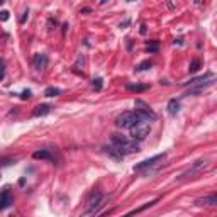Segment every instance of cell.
I'll list each match as a JSON object with an SVG mask.
<instances>
[{
    "mask_svg": "<svg viewBox=\"0 0 217 217\" xmlns=\"http://www.w3.org/2000/svg\"><path fill=\"white\" fill-rule=\"evenodd\" d=\"M110 141H112L114 146H117V148L121 149L124 154H132V153H137V151H139L137 142H136L134 139H129L127 136H122V134H117V132H115V134H112Z\"/></svg>",
    "mask_w": 217,
    "mask_h": 217,
    "instance_id": "obj_1",
    "label": "cell"
},
{
    "mask_svg": "<svg viewBox=\"0 0 217 217\" xmlns=\"http://www.w3.org/2000/svg\"><path fill=\"white\" fill-rule=\"evenodd\" d=\"M102 200H103V193L100 190H93L87 198V210L83 212V216H95L100 212Z\"/></svg>",
    "mask_w": 217,
    "mask_h": 217,
    "instance_id": "obj_2",
    "label": "cell"
},
{
    "mask_svg": "<svg viewBox=\"0 0 217 217\" xmlns=\"http://www.w3.org/2000/svg\"><path fill=\"white\" fill-rule=\"evenodd\" d=\"M142 119L139 117V114L136 110H127V112H122L121 115H117L115 119V126L119 129H131L134 124L141 122Z\"/></svg>",
    "mask_w": 217,
    "mask_h": 217,
    "instance_id": "obj_3",
    "label": "cell"
},
{
    "mask_svg": "<svg viewBox=\"0 0 217 217\" xmlns=\"http://www.w3.org/2000/svg\"><path fill=\"white\" fill-rule=\"evenodd\" d=\"M149 132H151V127H149L148 122H137V124H134L132 127H131V137L134 139V141H142V139H146L149 136Z\"/></svg>",
    "mask_w": 217,
    "mask_h": 217,
    "instance_id": "obj_4",
    "label": "cell"
},
{
    "mask_svg": "<svg viewBox=\"0 0 217 217\" xmlns=\"http://www.w3.org/2000/svg\"><path fill=\"white\" fill-rule=\"evenodd\" d=\"M136 107H139V108H136V112L139 114V117H141L144 122H149V121H154V119H156L154 110H153V108H149V105L146 103V102L136 100Z\"/></svg>",
    "mask_w": 217,
    "mask_h": 217,
    "instance_id": "obj_5",
    "label": "cell"
},
{
    "mask_svg": "<svg viewBox=\"0 0 217 217\" xmlns=\"http://www.w3.org/2000/svg\"><path fill=\"white\" fill-rule=\"evenodd\" d=\"M165 156H166V153H160V154L153 156V158H148V160H144V161L137 163V165L134 166V170L136 171H142V170L149 168V166H154L158 161H163V160H165Z\"/></svg>",
    "mask_w": 217,
    "mask_h": 217,
    "instance_id": "obj_6",
    "label": "cell"
},
{
    "mask_svg": "<svg viewBox=\"0 0 217 217\" xmlns=\"http://www.w3.org/2000/svg\"><path fill=\"white\" fill-rule=\"evenodd\" d=\"M207 166V160H197L195 163H193V166L192 168H188L185 173H182V175L178 176V180H185V178H188V176H192V175H195L197 171H200L202 168H205Z\"/></svg>",
    "mask_w": 217,
    "mask_h": 217,
    "instance_id": "obj_7",
    "label": "cell"
},
{
    "mask_svg": "<svg viewBox=\"0 0 217 217\" xmlns=\"http://www.w3.org/2000/svg\"><path fill=\"white\" fill-rule=\"evenodd\" d=\"M214 83H216L214 76H212V78H209V80L205 81V83H202V81H200V83H193L195 87H193V88H188V90L185 92V97H188V95H197V93H200L202 90H205L207 87H212Z\"/></svg>",
    "mask_w": 217,
    "mask_h": 217,
    "instance_id": "obj_8",
    "label": "cell"
},
{
    "mask_svg": "<svg viewBox=\"0 0 217 217\" xmlns=\"http://www.w3.org/2000/svg\"><path fill=\"white\" fill-rule=\"evenodd\" d=\"M10 203H12V192L9 187H5L0 192V212L5 210L7 207H10Z\"/></svg>",
    "mask_w": 217,
    "mask_h": 217,
    "instance_id": "obj_9",
    "label": "cell"
},
{
    "mask_svg": "<svg viewBox=\"0 0 217 217\" xmlns=\"http://www.w3.org/2000/svg\"><path fill=\"white\" fill-rule=\"evenodd\" d=\"M103 153H107L112 160H115V161H121V160H124V153H122L121 149L117 148V146H114V144H110V146H103Z\"/></svg>",
    "mask_w": 217,
    "mask_h": 217,
    "instance_id": "obj_10",
    "label": "cell"
},
{
    "mask_svg": "<svg viewBox=\"0 0 217 217\" xmlns=\"http://www.w3.org/2000/svg\"><path fill=\"white\" fill-rule=\"evenodd\" d=\"M32 63H34V66H36V70H44V68H47V63H49V60H47L46 54L37 53V54H34Z\"/></svg>",
    "mask_w": 217,
    "mask_h": 217,
    "instance_id": "obj_11",
    "label": "cell"
},
{
    "mask_svg": "<svg viewBox=\"0 0 217 217\" xmlns=\"http://www.w3.org/2000/svg\"><path fill=\"white\" fill-rule=\"evenodd\" d=\"M51 105L49 103H41V105H37V107L32 110V115L34 117H41V115H46V114H49L51 112Z\"/></svg>",
    "mask_w": 217,
    "mask_h": 217,
    "instance_id": "obj_12",
    "label": "cell"
},
{
    "mask_svg": "<svg viewBox=\"0 0 217 217\" xmlns=\"http://www.w3.org/2000/svg\"><path fill=\"white\" fill-rule=\"evenodd\" d=\"M195 203L197 205H216L217 203V195L216 193H212V195L203 197V198H197Z\"/></svg>",
    "mask_w": 217,
    "mask_h": 217,
    "instance_id": "obj_13",
    "label": "cell"
},
{
    "mask_svg": "<svg viewBox=\"0 0 217 217\" xmlns=\"http://www.w3.org/2000/svg\"><path fill=\"white\" fill-rule=\"evenodd\" d=\"M166 110H168L170 115H176L178 110H180V102L176 100V98H171L168 102V105H166Z\"/></svg>",
    "mask_w": 217,
    "mask_h": 217,
    "instance_id": "obj_14",
    "label": "cell"
},
{
    "mask_svg": "<svg viewBox=\"0 0 217 217\" xmlns=\"http://www.w3.org/2000/svg\"><path fill=\"white\" fill-rule=\"evenodd\" d=\"M214 76V73L212 71H207L205 75H200V76H197V78H192V80L185 81V83H182V85H193V83H200V81H205L207 78H212Z\"/></svg>",
    "mask_w": 217,
    "mask_h": 217,
    "instance_id": "obj_15",
    "label": "cell"
},
{
    "mask_svg": "<svg viewBox=\"0 0 217 217\" xmlns=\"http://www.w3.org/2000/svg\"><path fill=\"white\" fill-rule=\"evenodd\" d=\"M32 156L36 158V160H49V161H53V160H54V156L51 154V153L47 151V149H41V151H36V153H34Z\"/></svg>",
    "mask_w": 217,
    "mask_h": 217,
    "instance_id": "obj_16",
    "label": "cell"
},
{
    "mask_svg": "<svg viewBox=\"0 0 217 217\" xmlns=\"http://www.w3.org/2000/svg\"><path fill=\"white\" fill-rule=\"evenodd\" d=\"M149 88V85H127L129 92H136V93H141V92H146Z\"/></svg>",
    "mask_w": 217,
    "mask_h": 217,
    "instance_id": "obj_17",
    "label": "cell"
},
{
    "mask_svg": "<svg viewBox=\"0 0 217 217\" xmlns=\"http://www.w3.org/2000/svg\"><path fill=\"white\" fill-rule=\"evenodd\" d=\"M60 93H61V90L56 88V87H47L46 90H44V95H46V97H58Z\"/></svg>",
    "mask_w": 217,
    "mask_h": 217,
    "instance_id": "obj_18",
    "label": "cell"
},
{
    "mask_svg": "<svg viewBox=\"0 0 217 217\" xmlns=\"http://www.w3.org/2000/svg\"><path fill=\"white\" fill-rule=\"evenodd\" d=\"M200 66H202V63H200V60H193L192 63H190V68H188V71H190V73H197V71L200 70Z\"/></svg>",
    "mask_w": 217,
    "mask_h": 217,
    "instance_id": "obj_19",
    "label": "cell"
},
{
    "mask_svg": "<svg viewBox=\"0 0 217 217\" xmlns=\"http://www.w3.org/2000/svg\"><path fill=\"white\" fill-rule=\"evenodd\" d=\"M158 202V198H154L153 202H148V203H144L142 207H139V209H134V210H131V214H139V212H142V210H146L148 207H151V205H154V203Z\"/></svg>",
    "mask_w": 217,
    "mask_h": 217,
    "instance_id": "obj_20",
    "label": "cell"
},
{
    "mask_svg": "<svg viewBox=\"0 0 217 217\" xmlns=\"http://www.w3.org/2000/svg\"><path fill=\"white\" fill-rule=\"evenodd\" d=\"M151 61L149 60H146V61H142V63H139L137 66H136V71H144V70H148V68H151Z\"/></svg>",
    "mask_w": 217,
    "mask_h": 217,
    "instance_id": "obj_21",
    "label": "cell"
},
{
    "mask_svg": "<svg viewBox=\"0 0 217 217\" xmlns=\"http://www.w3.org/2000/svg\"><path fill=\"white\" fill-rule=\"evenodd\" d=\"M146 51L148 53H156L158 51V41H151L148 44V47H146Z\"/></svg>",
    "mask_w": 217,
    "mask_h": 217,
    "instance_id": "obj_22",
    "label": "cell"
},
{
    "mask_svg": "<svg viewBox=\"0 0 217 217\" xmlns=\"http://www.w3.org/2000/svg\"><path fill=\"white\" fill-rule=\"evenodd\" d=\"M102 85H103V80H102V78H95L93 80V88L97 90V92H100L102 90Z\"/></svg>",
    "mask_w": 217,
    "mask_h": 217,
    "instance_id": "obj_23",
    "label": "cell"
},
{
    "mask_svg": "<svg viewBox=\"0 0 217 217\" xmlns=\"http://www.w3.org/2000/svg\"><path fill=\"white\" fill-rule=\"evenodd\" d=\"M9 17H10V15H9L7 10H0V20H4V22H5V20H9Z\"/></svg>",
    "mask_w": 217,
    "mask_h": 217,
    "instance_id": "obj_24",
    "label": "cell"
},
{
    "mask_svg": "<svg viewBox=\"0 0 217 217\" xmlns=\"http://www.w3.org/2000/svg\"><path fill=\"white\" fill-rule=\"evenodd\" d=\"M29 97H31V90H24V92L20 93V98H22V100H26Z\"/></svg>",
    "mask_w": 217,
    "mask_h": 217,
    "instance_id": "obj_25",
    "label": "cell"
},
{
    "mask_svg": "<svg viewBox=\"0 0 217 217\" xmlns=\"http://www.w3.org/2000/svg\"><path fill=\"white\" fill-rule=\"evenodd\" d=\"M4 78V61H0V80Z\"/></svg>",
    "mask_w": 217,
    "mask_h": 217,
    "instance_id": "obj_26",
    "label": "cell"
},
{
    "mask_svg": "<svg viewBox=\"0 0 217 217\" xmlns=\"http://www.w3.org/2000/svg\"><path fill=\"white\" fill-rule=\"evenodd\" d=\"M129 24H131V20H124V22H122V24H121V26H119V27H121V29H122V27H126V26H129Z\"/></svg>",
    "mask_w": 217,
    "mask_h": 217,
    "instance_id": "obj_27",
    "label": "cell"
},
{
    "mask_svg": "<svg viewBox=\"0 0 217 217\" xmlns=\"http://www.w3.org/2000/svg\"><path fill=\"white\" fill-rule=\"evenodd\" d=\"M139 32H141V34H146V32H148V29H146V26H144V24L141 26V31H139Z\"/></svg>",
    "mask_w": 217,
    "mask_h": 217,
    "instance_id": "obj_28",
    "label": "cell"
},
{
    "mask_svg": "<svg viewBox=\"0 0 217 217\" xmlns=\"http://www.w3.org/2000/svg\"><path fill=\"white\" fill-rule=\"evenodd\" d=\"M175 44H178V46H182V44H183V41H182V39H175Z\"/></svg>",
    "mask_w": 217,
    "mask_h": 217,
    "instance_id": "obj_29",
    "label": "cell"
},
{
    "mask_svg": "<svg viewBox=\"0 0 217 217\" xmlns=\"http://www.w3.org/2000/svg\"><path fill=\"white\" fill-rule=\"evenodd\" d=\"M4 2H5V0H0V4H4Z\"/></svg>",
    "mask_w": 217,
    "mask_h": 217,
    "instance_id": "obj_30",
    "label": "cell"
},
{
    "mask_svg": "<svg viewBox=\"0 0 217 217\" xmlns=\"http://www.w3.org/2000/svg\"><path fill=\"white\" fill-rule=\"evenodd\" d=\"M198 2H200V0H195V4H198Z\"/></svg>",
    "mask_w": 217,
    "mask_h": 217,
    "instance_id": "obj_31",
    "label": "cell"
},
{
    "mask_svg": "<svg viewBox=\"0 0 217 217\" xmlns=\"http://www.w3.org/2000/svg\"><path fill=\"white\" fill-rule=\"evenodd\" d=\"M127 2H134V0H127Z\"/></svg>",
    "mask_w": 217,
    "mask_h": 217,
    "instance_id": "obj_32",
    "label": "cell"
}]
</instances>
